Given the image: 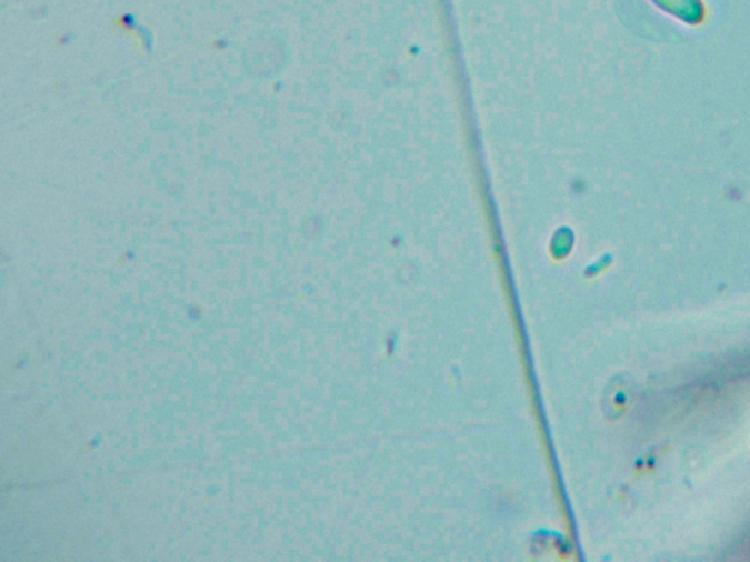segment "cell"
I'll use <instances>...</instances> for the list:
<instances>
[{"instance_id":"obj_1","label":"cell","mask_w":750,"mask_h":562,"mask_svg":"<svg viewBox=\"0 0 750 562\" xmlns=\"http://www.w3.org/2000/svg\"><path fill=\"white\" fill-rule=\"evenodd\" d=\"M666 11L678 13L684 20H697L701 16V3L699 0H653Z\"/></svg>"}]
</instances>
